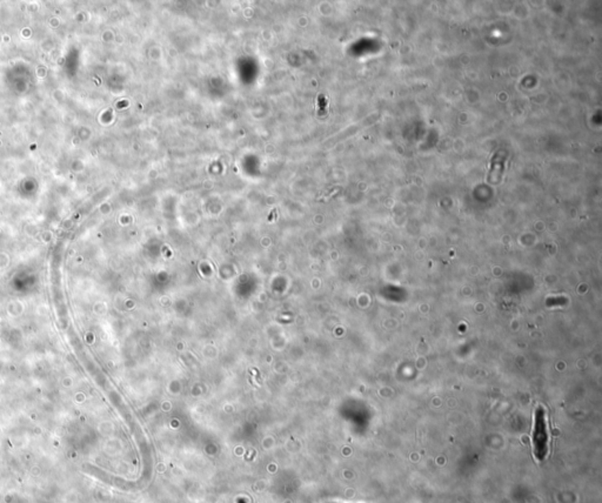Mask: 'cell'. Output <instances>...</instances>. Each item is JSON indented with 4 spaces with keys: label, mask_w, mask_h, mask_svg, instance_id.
<instances>
[{
    "label": "cell",
    "mask_w": 602,
    "mask_h": 503,
    "mask_svg": "<svg viewBox=\"0 0 602 503\" xmlns=\"http://www.w3.org/2000/svg\"><path fill=\"white\" fill-rule=\"evenodd\" d=\"M551 432H549V415L544 406H536L533 417L532 447L533 455L538 461H542L549 456Z\"/></svg>",
    "instance_id": "cell-1"
}]
</instances>
